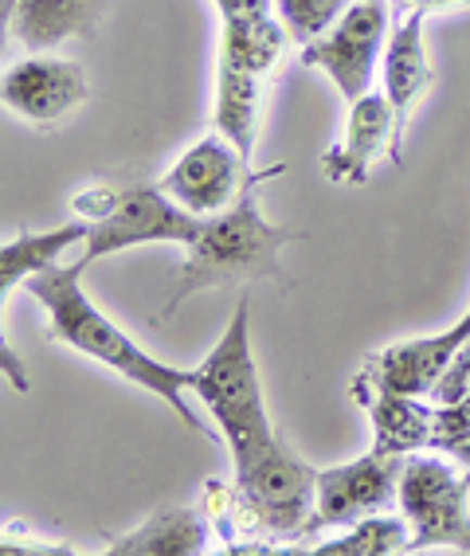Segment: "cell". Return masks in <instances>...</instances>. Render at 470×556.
Here are the masks:
<instances>
[{"label": "cell", "instance_id": "2e32d148", "mask_svg": "<svg viewBox=\"0 0 470 556\" xmlns=\"http://www.w3.org/2000/svg\"><path fill=\"white\" fill-rule=\"evenodd\" d=\"M270 79L259 71L243 67L236 60H216V110H212V129H220L224 138L240 146L243 157L255 153L259 138L263 99H267Z\"/></svg>", "mask_w": 470, "mask_h": 556}, {"label": "cell", "instance_id": "8992f818", "mask_svg": "<svg viewBox=\"0 0 470 556\" xmlns=\"http://www.w3.org/2000/svg\"><path fill=\"white\" fill-rule=\"evenodd\" d=\"M384 36H389V4L384 0H353L330 31H321L318 40L298 48V60L321 75H330V83L345 94V102H357L360 94L372 90Z\"/></svg>", "mask_w": 470, "mask_h": 556}, {"label": "cell", "instance_id": "603a6c76", "mask_svg": "<svg viewBox=\"0 0 470 556\" xmlns=\"http://www.w3.org/2000/svg\"><path fill=\"white\" fill-rule=\"evenodd\" d=\"M470 435V396L455 404H435V424H431V451H447L459 439Z\"/></svg>", "mask_w": 470, "mask_h": 556}, {"label": "cell", "instance_id": "ac0fdd59", "mask_svg": "<svg viewBox=\"0 0 470 556\" xmlns=\"http://www.w3.org/2000/svg\"><path fill=\"white\" fill-rule=\"evenodd\" d=\"M87 236L90 224L82 219V224H63V228L51 231H21L16 239H9L0 248V294H9L12 287L28 282L31 275L55 267L71 248L87 243Z\"/></svg>", "mask_w": 470, "mask_h": 556}, {"label": "cell", "instance_id": "d6986e66", "mask_svg": "<svg viewBox=\"0 0 470 556\" xmlns=\"http://www.w3.org/2000/svg\"><path fill=\"white\" fill-rule=\"evenodd\" d=\"M287 43H294L291 31L282 28L275 12H267V16H247V21H224L220 55L275 79L282 55H287Z\"/></svg>", "mask_w": 470, "mask_h": 556}, {"label": "cell", "instance_id": "f1b7e54d", "mask_svg": "<svg viewBox=\"0 0 470 556\" xmlns=\"http://www.w3.org/2000/svg\"><path fill=\"white\" fill-rule=\"evenodd\" d=\"M411 9H420V0H392V21H401V16H408Z\"/></svg>", "mask_w": 470, "mask_h": 556}, {"label": "cell", "instance_id": "cb8c5ba5", "mask_svg": "<svg viewBox=\"0 0 470 556\" xmlns=\"http://www.w3.org/2000/svg\"><path fill=\"white\" fill-rule=\"evenodd\" d=\"M118 200H122L118 185H111V180H94V185H82V189L71 197V208H75L79 219H87V224H99V219H106L114 208H118Z\"/></svg>", "mask_w": 470, "mask_h": 556}, {"label": "cell", "instance_id": "4fadbf2b", "mask_svg": "<svg viewBox=\"0 0 470 556\" xmlns=\"http://www.w3.org/2000/svg\"><path fill=\"white\" fill-rule=\"evenodd\" d=\"M111 12V0H0L4 31L28 51H55L90 40Z\"/></svg>", "mask_w": 470, "mask_h": 556}, {"label": "cell", "instance_id": "5b68a950", "mask_svg": "<svg viewBox=\"0 0 470 556\" xmlns=\"http://www.w3.org/2000/svg\"><path fill=\"white\" fill-rule=\"evenodd\" d=\"M401 514L408 517V553L459 548L470 553V467L443 455H408L401 478Z\"/></svg>", "mask_w": 470, "mask_h": 556}, {"label": "cell", "instance_id": "4316f807", "mask_svg": "<svg viewBox=\"0 0 470 556\" xmlns=\"http://www.w3.org/2000/svg\"><path fill=\"white\" fill-rule=\"evenodd\" d=\"M420 9L428 12H450V9H470V0H420Z\"/></svg>", "mask_w": 470, "mask_h": 556}, {"label": "cell", "instance_id": "d4e9b609", "mask_svg": "<svg viewBox=\"0 0 470 556\" xmlns=\"http://www.w3.org/2000/svg\"><path fill=\"white\" fill-rule=\"evenodd\" d=\"M470 396V338L459 345V353L450 357V365L443 368V377L431 388V404H455V400Z\"/></svg>", "mask_w": 470, "mask_h": 556}, {"label": "cell", "instance_id": "7402d4cb", "mask_svg": "<svg viewBox=\"0 0 470 556\" xmlns=\"http://www.w3.org/2000/svg\"><path fill=\"white\" fill-rule=\"evenodd\" d=\"M236 506H240V486L220 482V478H208L201 490V514L208 517L212 533L220 536L224 548L231 545V533H236Z\"/></svg>", "mask_w": 470, "mask_h": 556}, {"label": "cell", "instance_id": "ffe728a7", "mask_svg": "<svg viewBox=\"0 0 470 556\" xmlns=\"http://www.w3.org/2000/svg\"><path fill=\"white\" fill-rule=\"evenodd\" d=\"M411 526L404 514H372L353 521L350 529L333 541H321L314 545L318 556H392V553H408Z\"/></svg>", "mask_w": 470, "mask_h": 556}, {"label": "cell", "instance_id": "277c9868", "mask_svg": "<svg viewBox=\"0 0 470 556\" xmlns=\"http://www.w3.org/2000/svg\"><path fill=\"white\" fill-rule=\"evenodd\" d=\"M236 486L259 509L279 553H302L306 536L321 533L318 521V470L302 463L282 435L247 463H236Z\"/></svg>", "mask_w": 470, "mask_h": 556}, {"label": "cell", "instance_id": "52a82bcc", "mask_svg": "<svg viewBox=\"0 0 470 556\" xmlns=\"http://www.w3.org/2000/svg\"><path fill=\"white\" fill-rule=\"evenodd\" d=\"M201 228L204 219L185 212L173 197H165L161 185H130V189H122L118 208L111 216L90 224L79 267L87 270L90 263L138 248V243H185L189 248L192 239L201 236Z\"/></svg>", "mask_w": 470, "mask_h": 556}, {"label": "cell", "instance_id": "484cf974", "mask_svg": "<svg viewBox=\"0 0 470 556\" xmlns=\"http://www.w3.org/2000/svg\"><path fill=\"white\" fill-rule=\"evenodd\" d=\"M220 9V21H247V16H267L275 12V0H212Z\"/></svg>", "mask_w": 470, "mask_h": 556}, {"label": "cell", "instance_id": "9a60e30c", "mask_svg": "<svg viewBox=\"0 0 470 556\" xmlns=\"http://www.w3.org/2000/svg\"><path fill=\"white\" fill-rule=\"evenodd\" d=\"M423 21H428L423 9H411L408 16L392 21V40L384 48V94H389L392 110H396L401 138L408 134L411 110L420 106V99L431 90V83H435L428 43H423Z\"/></svg>", "mask_w": 470, "mask_h": 556}, {"label": "cell", "instance_id": "30bf717a", "mask_svg": "<svg viewBox=\"0 0 470 556\" xmlns=\"http://www.w3.org/2000/svg\"><path fill=\"white\" fill-rule=\"evenodd\" d=\"M389 157L401 165L404 138L396 129V110H392L384 90H369L357 102H350V122L345 134L326 157H321V177L333 185H365L372 173V161Z\"/></svg>", "mask_w": 470, "mask_h": 556}, {"label": "cell", "instance_id": "ba28073f", "mask_svg": "<svg viewBox=\"0 0 470 556\" xmlns=\"http://www.w3.org/2000/svg\"><path fill=\"white\" fill-rule=\"evenodd\" d=\"M259 173H251V157H243L236 141L224 138L220 129H212V134H204L201 141H192L189 150L180 153V161L157 185L185 212L208 219L228 212Z\"/></svg>", "mask_w": 470, "mask_h": 556}, {"label": "cell", "instance_id": "e0dca14e", "mask_svg": "<svg viewBox=\"0 0 470 556\" xmlns=\"http://www.w3.org/2000/svg\"><path fill=\"white\" fill-rule=\"evenodd\" d=\"M212 526L208 517L192 506H161L138 529L114 536L106 553L111 556H201L208 553Z\"/></svg>", "mask_w": 470, "mask_h": 556}, {"label": "cell", "instance_id": "8fae6325", "mask_svg": "<svg viewBox=\"0 0 470 556\" xmlns=\"http://www.w3.org/2000/svg\"><path fill=\"white\" fill-rule=\"evenodd\" d=\"M0 94H4V106L28 118L31 126H55L71 110H79L87 102L90 83L82 63L55 60L51 51H43V55L36 51L31 60L4 71Z\"/></svg>", "mask_w": 470, "mask_h": 556}, {"label": "cell", "instance_id": "6da1fadb", "mask_svg": "<svg viewBox=\"0 0 470 556\" xmlns=\"http://www.w3.org/2000/svg\"><path fill=\"white\" fill-rule=\"evenodd\" d=\"M31 299L40 302L48 314V341H63V345L79 349L82 357L99 361V365L114 368L126 380H134L138 388L161 396L165 404H173V412L180 416V424L189 431H204V424L196 419L185 392L192 388V368H173L165 361L150 357L126 329L114 326L82 290V267L79 263H55V267L40 270L24 282Z\"/></svg>", "mask_w": 470, "mask_h": 556}, {"label": "cell", "instance_id": "5bb4252c", "mask_svg": "<svg viewBox=\"0 0 470 556\" xmlns=\"http://www.w3.org/2000/svg\"><path fill=\"white\" fill-rule=\"evenodd\" d=\"M353 400H357L372 419V451H389V455L431 451L435 404H431L428 396H404V392L372 388L353 377Z\"/></svg>", "mask_w": 470, "mask_h": 556}, {"label": "cell", "instance_id": "3957f363", "mask_svg": "<svg viewBox=\"0 0 470 556\" xmlns=\"http://www.w3.org/2000/svg\"><path fill=\"white\" fill-rule=\"evenodd\" d=\"M196 400L212 412L216 428L224 431L236 463H247L263 447L275 443L279 431L270 428L267 400H263V380L251 353V302L240 299L231 314L224 338L216 341L204 365L192 368V388Z\"/></svg>", "mask_w": 470, "mask_h": 556}, {"label": "cell", "instance_id": "7c38bea8", "mask_svg": "<svg viewBox=\"0 0 470 556\" xmlns=\"http://www.w3.org/2000/svg\"><path fill=\"white\" fill-rule=\"evenodd\" d=\"M467 338H470V309L450 329H443V333L396 341V345L365 357L357 380H365L372 388H389V392H404V396H431L435 380L443 377V368L450 365V357L459 353V345Z\"/></svg>", "mask_w": 470, "mask_h": 556}, {"label": "cell", "instance_id": "7a4b0ae2", "mask_svg": "<svg viewBox=\"0 0 470 556\" xmlns=\"http://www.w3.org/2000/svg\"><path fill=\"white\" fill-rule=\"evenodd\" d=\"M282 173H287L282 161L270 165V169H263L228 212L204 219L201 236L185 248L189 255L180 263L177 290H173V299L165 302L157 321H169L173 314H177L192 294H201V290L240 287V282H279V287L291 282L287 270H282L279 255L287 243L306 239V231L279 228V224H270L259 208V189L270 177H282Z\"/></svg>", "mask_w": 470, "mask_h": 556}, {"label": "cell", "instance_id": "9c48e42d", "mask_svg": "<svg viewBox=\"0 0 470 556\" xmlns=\"http://www.w3.org/2000/svg\"><path fill=\"white\" fill-rule=\"evenodd\" d=\"M404 458L389 451H369V455L341 463V467L318 470V521L326 529H350L353 521L372 514H389L401 502Z\"/></svg>", "mask_w": 470, "mask_h": 556}, {"label": "cell", "instance_id": "44dd1931", "mask_svg": "<svg viewBox=\"0 0 470 556\" xmlns=\"http://www.w3.org/2000/svg\"><path fill=\"white\" fill-rule=\"evenodd\" d=\"M350 4L353 0H275V16L291 31V40L306 48L321 31H330Z\"/></svg>", "mask_w": 470, "mask_h": 556}, {"label": "cell", "instance_id": "83f0119b", "mask_svg": "<svg viewBox=\"0 0 470 556\" xmlns=\"http://www.w3.org/2000/svg\"><path fill=\"white\" fill-rule=\"evenodd\" d=\"M443 455L459 458L462 467H470V435H467V439H459V443H455V447H447V451H443Z\"/></svg>", "mask_w": 470, "mask_h": 556}]
</instances>
